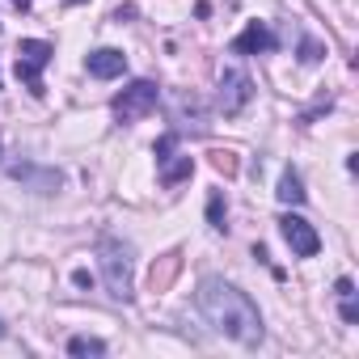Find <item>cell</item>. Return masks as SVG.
<instances>
[{
  "instance_id": "cell-1",
  "label": "cell",
  "mask_w": 359,
  "mask_h": 359,
  "mask_svg": "<svg viewBox=\"0 0 359 359\" xmlns=\"http://www.w3.org/2000/svg\"><path fill=\"white\" fill-rule=\"evenodd\" d=\"M195 304H199V313L208 317V325L216 334H224V338H233L241 346H258L262 342V313H258V304L241 287L224 283L220 275H208L199 283Z\"/></svg>"
},
{
  "instance_id": "cell-2",
  "label": "cell",
  "mask_w": 359,
  "mask_h": 359,
  "mask_svg": "<svg viewBox=\"0 0 359 359\" xmlns=\"http://www.w3.org/2000/svg\"><path fill=\"white\" fill-rule=\"evenodd\" d=\"M97 266H102L106 292H110L114 300H123V304H127V300L135 296V287H131V245L106 233V237L97 241Z\"/></svg>"
},
{
  "instance_id": "cell-3",
  "label": "cell",
  "mask_w": 359,
  "mask_h": 359,
  "mask_svg": "<svg viewBox=\"0 0 359 359\" xmlns=\"http://www.w3.org/2000/svg\"><path fill=\"white\" fill-rule=\"evenodd\" d=\"M55 60V47L47 43V39H22L18 43V81L34 93V97H43L47 89H43V68Z\"/></svg>"
},
{
  "instance_id": "cell-4",
  "label": "cell",
  "mask_w": 359,
  "mask_h": 359,
  "mask_svg": "<svg viewBox=\"0 0 359 359\" xmlns=\"http://www.w3.org/2000/svg\"><path fill=\"white\" fill-rule=\"evenodd\" d=\"M156 102H161L156 81H131V85L110 102V110H114L118 123H140V118H148V114L156 110Z\"/></svg>"
},
{
  "instance_id": "cell-5",
  "label": "cell",
  "mask_w": 359,
  "mask_h": 359,
  "mask_svg": "<svg viewBox=\"0 0 359 359\" xmlns=\"http://www.w3.org/2000/svg\"><path fill=\"white\" fill-rule=\"evenodd\" d=\"M250 97H254V81H250V72H241V68H224V72H220V110L233 118V114H241V110L250 106Z\"/></svg>"
},
{
  "instance_id": "cell-6",
  "label": "cell",
  "mask_w": 359,
  "mask_h": 359,
  "mask_svg": "<svg viewBox=\"0 0 359 359\" xmlns=\"http://www.w3.org/2000/svg\"><path fill=\"white\" fill-rule=\"evenodd\" d=\"M279 233H283V241L292 245V254H296V258H313V254L321 250L317 229H313L304 216H296V212H287V216L279 220Z\"/></svg>"
},
{
  "instance_id": "cell-7",
  "label": "cell",
  "mask_w": 359,
  "mask_h": 359,
  "mask_svg": "<svg viewBox=\"0 0 359 359\" xmlns=\"http://www.w3.org/2000/svg\"><path fill=\"white\" fill-rule=\"evenodd\" d=\"M279 47V39H275V30L266 26V22H250L237 39H233V51L237 55H258V51H275Z\"/></svg>"
},
{
  "instance_id": "cell-8",
  "label": "cell",
  "mask_w": 359,
  "mask_h": 359,
  "mask_svg": "<svg viewBox=\"0 0 359 359\" xmlns=\"http://www.w3.org/2000/svg\"><path fill=\"white\" fill-rule=\"evenodd\" d=\"M85 68H89V76H97V81H114V76L127 72V55H123L118 47H97V51L85 55Z\"/></svg>"
},
{
  "instance_id": "cell-9",
  "label": "cell",
  "mask_w": 359,
  "mask_h": 359,
  "mask_svg": "<svg viewBox=\"0 0 359 359\" xmlns=\"http://www.w3.org/2000/svg\"><path fill=\"white\" fill-rule=\"evenodd\" d=\"M275 195H279V203H292V208L304 203V182H300L296 169H283V173H279V191H275Z\"/></svg>"
},
{
  "instance_id": "cell-10",
  "label": "cell",
  "mask_w": 359,
  "mask_h": 359,
  "mask_svg": "<svg viewBox=\"0 0 359 359\" xmlns=\"http://www.w3.org/2000/svg\"><path fill=\"white\" fill-rule=\"evenodd\" d=\"M191 173H195V161H191V156H177V161H161V182H165V187H177V182H187Z\"/></svg>"
},
{
  "instance_id": "cell-11",
  "label": "cell",
  "mask_w": 359,
  "mask_h": 359,
  "mask_svg": "<svg viewBox=\"0 0 359 359\" xmlns=\"http://www.w3.org/2000/svg\"><path fill=\"white\" fill-rule=\"evenodd\" d=\"M208 224H212L216 233L229 229V203H224V191H212V195H208Z\"/></svg>"
},
{
  "instance_id": "cell-12",
  "label": "cell",
  "mask_w": 359,
  "mask_h": 359,
  "mask_svg": "<svg viewBox=\"0 0 359 359\" xmlns=\"http://www.w3.org/2000/svg\"><path fill=\"white\" fill-rule=\"evenodd\" d=\"M13 177H18V182H22V177H30V182H39V191H55V187H60V173H39V169H30V165H18Z\"/></svg>"
},
{
  "instance_id": "cell-13",
  "label": "cell",
  "mask_w": 359,
  "mask_h": 359,
  "mask_svg": "<svg viewBox=\"0 0 359 359\" xmlns=\"http://www.w3.org/2000/svg\"><path fill=\"white\" fill-rule=\"evenodd\" d=\"M68 355H106V342H102V338L76 334V338H68Z\"/></svg>"
},
{
  "instance_id": "cell-14",
  "label": "cell",
  "mask_w": 359,
  "mask_h": 359,
  "mask_svg": "<svg viewBox=\"0 0 359 359\" xmlns=\"http://www.w3.org/2000/svg\"><path fill=\"white\" fill-rule=\"evenodd\" d=\"M321 55H325V51H321V43H313V39H304V43H300V64H317Z\"/></svg>"
},
{
  "instance_id": "cell-15",
  "label": "cell",
  "mask_w": 359,
  "mask_h": 359,
  "mask_svg": "<svg viewBox=\"0 0 359 359\" xmlns=\"http://www.w3.org/2000/svg\"><path fill=\"white\" fill-rule=\"evenodd\" d=\"M216 169H224V173H233V169H237V161H233V152H216Z\"/></svg>"
},
{
  "instance_id": "cell-16",
  "label": "cell",
  "mask_w": 359,
  "mask_h": 359,
  "mask_svg": "<svg viewBox=\"0 0 359 359\" xmlns=\"http://www.w3.org/2000/svg\"><path fill=\"white\" fill-rule=\"evenodd\" d=\"M72 279H76V287H89V283H93V275H89V271H76Z\"/></svg>"
},
{
  "instance_id": "cell-17",
  "label": "cell",
  "mask_w": 359,
  "mask_h": 359,
  "mask_svg": "<svg viewBox=\"0 0 359 359\" xmlns=\"http://www.w3.org/2000/svg\"><path fill=\"white\" fill-rule=\"evenodd\" d=\"M13 5H18V9H30V0H13Z\"/></svg>"
},
{
  "instance_id": "cell-18",
  "label": "cell",
  "mask_w": 359,
  "mask_h": 359,
  "mask_svg": "<svg viewBox=\"0 0 359 359\" xmlns=\"http://www.w3.org/2000/svg\"><path fill=\"white\" fill-rule=\"evenodd\" d=\"M68 5H81V0H68Z\"/></svg>"
},
{
  "instance_id": "cell-19",
  "label": "cell",
  "mask_w": 359,
  "mask_h": 359,
  "mask_svg": "<svg viewBox=\"0 0 359 359\" xmlns=\"http://www.w3.org/2000/svg\"><path fill=\"white\" fill-rule=\"evenodd\" d=\"M0 334H5V330H0Z\"/></svg>"
}]
</instances>
